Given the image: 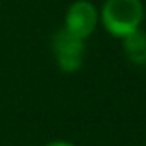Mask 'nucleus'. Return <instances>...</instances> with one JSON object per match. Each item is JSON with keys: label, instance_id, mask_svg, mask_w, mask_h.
Returning <instances> with one entry per match:
<instances>
[{"label": "nucleus", "instance_id": "1", "mask_svg": "<svg viewBox=\"0 0 146 146\" xmlns=\"http://www.w3.org/2000/svg\"><path fill=\"white\" fill-rule=\"evenodd\" d=\"M144 5L141 0H105L100 7V26L122 40L143 26Z\"/></svg>", "mask_w": 146, "mask_h": 146}, {"label": "nucleus", "instance_id": "2", "mask_svg": "<svg viewBox=\"0 0 146 146\" xmlns=\"http://www.w3.org/2000/svg\"><path fill=\"white\" fill-rule=\"evenodd\" d=\"M52 53L57 67L65 74H76L84 65L86 40L70 35L64 28L57 29L52 36Z\"/></svg>", "mask_w": 146, "mask_h": 146}, {"label": "nucleus", "instance_id": "3", "mask_svg": "<svg viewBox=\"0 0 146 146\" xmlns=\"http://www.w3.org/2000/svg\"><path fill=\"white\" fill-rule=\"evenodd\" d=\"M100 26V9L91 0H74L65 11L64 29L81 40H88Z\"/></svg>", "mask_w": 146, "mask_h": 146}, {"label": "nucleus", "instance_id": "4", "mask_svg": "<svg viewBox=\"0 0 146 146\" xmlns=\"http://www.w3.org/2000/svg\"><path fill=\"white\" fill-rule=\"evenodd\" d=\"M125 58L137 67H146V31L143 28L120 40Z\"/></svg>", "mask_w": 146, "mask_h": 146}, {"label": "nucleus", "instance_id": "5", "mask_svg": "<svg viewBox=\"0 0 146 146\" xmlns=\"http://www.w3.org/2000/svg\"><path fill=\"white\" fill-rule=\"evenodd\" d=\"M43 146H78V144H74L72 141H67V139H53V141H48Z\"/></svg>", "mask_w": 146, "mask_h": 146}, {"label": "nucleus", "instance_id": "6", "mask_svg": "<svg viewBox=\"0 0 146 146\" xmlns=\"http://www.w3.org/2000/svg\"><path fill=\"white\" fill-rule=\"evenodd\" d=\"M0 7H2V0H0Z\"/></svg>", "mask_w": 146, "mask_h": 146}]
</instances>
